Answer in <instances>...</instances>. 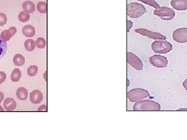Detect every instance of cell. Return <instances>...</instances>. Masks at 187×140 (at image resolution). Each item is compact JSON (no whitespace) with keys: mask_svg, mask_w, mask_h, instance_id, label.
<instances>
[{"mask_svg":"<svg viewBox=\"0 0 187 140\" xmlns=\"http://www.w3.org/2000/svg\"><path fill=\"white\" fill-rule=\"evenodd\" d=\"M133 110L135 111H158L161 110V105L156 101L143 99L135 102Z\"/></svg>","mask_w":187,"mask_h":140,"instance_id":"6da1fadb","label":"cell"},{"mask_svg":"<svg viewBox=\"0 0 187 140\" xmlns=\"http://www.w3.org/2000/svg\"><path fill=\"white\" fill-rule=\"evenodd\" d=\"M147 13V9L143 4L138 2H131L126 6L127 16L131 18H139Z\"/></svg>","mask_w":187,"mask_h":140,"instance_id":"7a4b0ae2","label":"cell"},{"mask_svg":"<svg viewBox=\"0 0 187 140\" xmlns=\"http://www.w3.org/2000/svg\"><path fill=\"white\" fill-rule=\"evenodd\" d=\"M173 46L166 40H155L151 44V50L155 54H166L172 50Z\"/></svg>","mask_w":187,"mask_h":140,"instance_id":"3957f363","label":"cell"},{"mask_svg":"<svg viewBox=\"0 0 187 140\" xmlns=\"http://www.w3.org/2000/svg\"><path fill=\"white\" fill-rule=\"evenodd\" d=\"M150 96V93L143 88L132 89L127 92V98L130 102L135 103Z\"/></svg>","mask_w":187,"mask_h":140,"instance_id":"277c9868","label":"cell"},{"mask_svg":"<svg viewBox=\"0 0 187 140\" xmlns=\"http://www.w3.org/2000/svg\"><path fill=\"white\" fill-rule=\"evenodd\" d=\"M154 15L157 16L163 20L169 21L174 19L175 16V13L172 8L167 7V6H162L159 9H155L154 11Z\"/></svg>","mask_w":187,"mask_h":140,"instance_id":"5b68a950","label":"cell"},{"mask_svg":"<svg viewBox=\"0 0 187 140\" xmlns=\"http://www.w3.org/2000/svg\"><path fill=\"white\" fill-rule=\"evenodd\" d=\"M136 34H139L142 36L147 37L150 39H154V40H166V36H165L164 34H161V33L158 32H154L151 31H149L147 29H144V28H138L134 30Z\"/></svg>","mask_w":187,"mask_h":140,"instance_id":"8992f818","label":"cell"},{"mask_svg":"<svg viewBox=\"0 0 187 140\" xmlns=\"http://www.w3.org/2000/svg\"><path fill=\"white\" fill-rule=\"evenodd\" d=\"M150 65L156 68H165L168 64V60L161 55H154L149 58Z\"/></svg>","mask_w":187,"mask_h":140,"instance_id":"52a82bcc","label":"cell"},{"mask_svg":"<svg viewBox=\"0 0 187 140\" xmlns=\"http://www.w3.org/2000/svg\"><path fill=\"white\" fill-rule=\"evenodd\" d=\"M126 60L127 63L131 67L135 69L136 70H142L143 68V62L141 59L133 52H127L126 53Z\"/></svg>","mask_w":187,"mask_h":140,"instance_id":"ba28073f","label":"cell"},{"mask_svg":"<svg viewBox=\"0 0 187 140\" xmlns=\"http://www.w3.org/2000/svg\"><path fill=\"white\" fill-rule=\"evenodd\" d=\"M172 39L177 43L187 42V27H180L172 33Z\"/></svg>","mask_w":187,"mask_h":140,"instance_id":"9c48e42d","label":"cell"},{"mask_svg":"<svg viewBox=\"0 0 187 140\" xmlns=\"http://www.w3.org/2000/svg\"><path fill=\"white\" fill-rule=\"evenodd\" d=\"M170 4L175 10L184 11L187 9V0H172Z\"/></svg>","mask_w":187,"mask_h":140,"instance_id":"30bf717a","label":"cell"},{"mask_svg":"<svg viewBox=\"0 0 187 140\" xmlns=\"http://www.w3.org/2000/svg\"><path fill=\"white\" fill-rule=\"evenodd\" d=\"M16 33V28L14 26H11L9 27V30H5L1 33V38L5 41H8L11 39L13 36H14Z\"/></svg>","mask_w":187,"mask_h":140,"instance_id":"8fae6325","label":"cell"},{"mask_svg":"<svg viewBox=\"0 0 187 140\" xmlns=\"http://www.w3.org/2000/svg\"><path fill=\"white\" fill-rule=\"evenodd\" d=\"M43 100V94L38 89H35L30 94V101L32 104H40Z\"/></svg>","mask_w":187,"mask_h":140,"instance_id":"7c38bea8","label":"cell"},{"mask_svg":"<svg viewBox=\"0 0 187 140\" xmlns=\"http://www.w3.org/2000/svg\"><path fill=\"white\" fill-rule=\"evenodd\" d=\"M4 108L8 111H12L16 108V103L13 98H6L3 102Z\"/></svg>","mask_w":187,"mask_h":140,"instance_id":"4fadbf2b","label":"cell"},{"mask_svg":"<svg viewBox=\"0 0 187 140\" xmlns=\"http://www.w3.org/2000/svg\"><path fill=\"white\" fill-rule=\"evenodd\" d=\"M22 33L25 37L32 38L35 34V28L31 25H26L22 28Z\"/></svg>","mask_w":187,"mask_h":140,"instance_id":"5bb4252c","label":"cell"},{"mask_svg":"<svg viewBox=\"0 0 187 140\" xmlns=\"http://www.w3.org/2000/svg\"><path fill=\"white\" fill-rule=\"evenodd\" d=\"M16 95L19 101H26L28 96V90L24 87H19L16 90Z\"/></svg>","mask_w":187,"mask_h":140,"instance_id":"9a60e30c","label":"cell"},{"mask_svg":"<svg viewBox=\"0 0 187 140\" xmlns=\"http://www.w3.org/2000/svg\"><path fill=\"white\" fill-rule=\"evenodd\" d=\"M22 7L24 9V10L27 11L30 13H33L35 10V5L34 4V2H32L31 1H26L23 3Z\"/></svg>","mask_w":187,"mask_h":140,"instance_id":"2e32d148","label":"cell"},{"mask_svg":"<svg viewBox=\"0 0 187 140\" xmlns=\"http://www.w3.org/2000/svg\"><path fill=\"white\" fill-rule=\"evenodd\" d=\"M25 63V58L22 55L17 54L13 57V64L16 66H22Z\"/></svg>","mask_w":187,"mask_h":140,"instance_id":"e0dca14e","label":"cell"},{"mask_svg":"<svg viewBox=\"0 0 187 140\" xmlns=\"http://www.w3.org/2000/svg\"><path fill=\"white\" fill-rule=\"evenodd\" d=\"M18 19H19V20L20 22H22V23L27 22L29 19H30V13H28L26 10L21 11L19 13Z\"/></svg>","mask_w":187,"mask_h":140,"instance_id":"ac0fdd59","label":"cell"},{"mask_svg":"<svg viewBox=\"0 0 187 140\" xmlns=\"http://www.w3.org/2000/svg\"><path fill=\"white\" fill-rule=\"evenodd\" d=\"M21 72L19 69H15L11 73V80L13 82H18L21 78Z\"/></svg>","mask_w":187,"mask_h":140,"instance_id":"d6986e66","label":"cell"},{"mask_svg":"<svg viewBox=\"0 0 187 140\" xmlns=\"http://www.w3.org/2000/svg\"><path fill=\"white\" fill-rule=\"evenodd\" d=\"M24 47H25V49L28 51H34V49L36 47L35 41L32 39H27L24 43Z\"/></svg>","mask_w":187,"mask_h":140,"instance_id":"ffe728a7","label":"cell"},{"mask_svg":"<svg viewBox=\"0 0 187 140\" xmlns=\"http://www.w3.org/2000/svg\"><path fill=\"white\" fill-rule=\"evenodd\" d=\"M7 51V43L3 41L0 37V58H2L5 55Z\"/></svg>","mask_w":187,"mask_h":140,"instance_id":"44dd1931","label":"cell"},{"mask_svg":"<svg viewBox=\"0 0 187 140\" xmlns=\"http://www.w3.org/2000/svg\"><path fill=\"white\" fill-rule=\"evenodd\" d=\"M137 1H140L141 2H143L145 3V4L148 5L150 6H152V7L155 8V9H159L161 6L158 5V3H157L155 0H137Z\"/></svg>","mask_w":187,"mask_h":140,"instance_id":"7402d4cb","label":"cell"},{"mask_svg":"<svg viewBox=\"0 0 187 140\" xmlns=\"http://www.w3.org/2000/svg\"><path fill=\"white\" fill-rule=\"evenodd\" d=\"M38 11L41 13H47V4L45 2H39L37 5Z\"/></svg>","mask_w":187,"mask_h":140,"instance_id":"603a6c76","label":"cell"},{"mask_svg":"<svg viewBox=\"0 0 187 140\" xmlns=\"http://www.w3.org/2000/svg\"><path fill=\"white\" fill-rule=\"evenodd\" d=\"M35 45L38 48H44L46 46V41L43 38H38L35 41Z\"/></svg>","mask_w":187,"mask_h":140,"instance_id":"cb8c5ba5","label":"cell"},{"mask_svg":"<svg viewBox=\"0 0 187 140\" xmlns=\"http://www.w3.org/2000/svg\"><path fill=\"white\" fill-rule=\"evenodd\" d=\"M38 66L36 65H31L27 69V74L30 76H34L38 73Z\"/></svg>","mask_w":187,"mask_h":140,"instance_id":"d4e9b609","label":"cell"},{"mask_svg":"<svg viewBox=\"0 0 187 140\" xmlns=\"http://www.w3.org/2000/svg\"><path fill=\"white\" fill-rule=\"evenodd\" d=\"M7 22V17L5 13H0V26H4Z\"/></svg>","mask_w":187,"mask_h":140,"instance_id":"484cf974","label":"cell"},{"mask_svg":"<svg viewBox=\"0 0 187 140\" xmlns=\"http://www.w3.org/2000/svg\"><path fill=\"white\" fill-rule=\"evenodd\" d=\"M133 23L131 21V20H129V19H127L126 20V31L129 32L131 28L133 27Z\"/></svg>","mask_w":187,"mask_h":140,"instance_id":"4316f807","label":"cell"},{"mask_svg":"<svg viewBox=\"0 0 187 140\" xmlns=\"http://www.w3.org/2000/svg\"><path fill=\"white\" fill-rule=\"evenodd\" d=\"M6 79V74L4 72H0V84Z\"/></svg>","mask_w":187,"mask_h":140,"instance_id":"83f0119b","label":"cell"},{"mask_svg":"<svg viewBox=\"0 0 187 140\" xmlns=\"http://www.w3.org/2000/svg\"><path fill=\"white\" fill-rule=\"evenodd\" d=\"M47 106L46 105H41L40 108L38 109V111H47Z\"/></svg>","mask_w":187,"mask_h":140,"instance_id":"f1b7e54d","label":"cell"},{"mask_svg":"<svg viewBox=\"0 0 187 140\" xmlns=\"http://www.w3.org/2000/svg\"><path fill=\"white\" fill-rule=\"evenodd\" d=\"M182 86L186 90H187V79H185V80L182 82Z\"/></svg>","mask_w":187,"mask_h":140,"instance_id":"f546056e","label":"cell"},{"mask_svg":"<svg viewBox=\"0 0 187 140\" xmlns=\"http://www.w3.org/2000/svg\"><path fill=\"white\" fill-rule=\"evenodd\" d=\"M3 99H4V94H3V93L0 92V103L3 101Z\"/></svg>","mask_w":187,"mask_h":140,"instance_id":"4dcf8cb0","label":"cell"},{"mask_svg":"<svg viewBox=\"0 0 187 140\" xmlns=\"http://www.w3.org/2000/svg\"><path fill=\"white\" fill-rule=\"evenodd\" d=\"M129 84H130L129 79H126V86H127V87H128V86H129Z\"/></svg>","mask_w":187,"mask_h":140,"instance_id":"1f68e13d","label":"cell"},{"mask_svg":"<svg viewBox=\"0 0 187 140\" xmlns=\"http://www.w3.org/2000/svg\"><path fill=\"white\" fill-rule=\"evenodd\" d=\"M177 111H187V108H179Z\"/></svg>","mask_w":187,"mask_h":140,"instance_id":"d6a6232c","label":"cell"},{"mask_svg":"<svg viewBox=\"0 0 187 140\" xmlns=\"http://www.w3.org/2000/svg\"><path fill=\"white\" fill-rule=\"evenodd\" d=\"M0 111H3V108H2L1 106H0Z\"/></svg>","mask_w":187,"mask_h":140,"instance_id":"836d02e7","label":"cell"}]
</instances>
